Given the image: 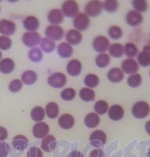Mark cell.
Returning <instances> with one entry per match:
<instances>
[{"label": "cell", "mask_w": 150, "mask_h": 157, "mask_svg": "<svg viewBox=\"0 0 150 157\" xmlns=\"http://www.w3.org/2000/svg\"><path fill=\"white\" fill-rule=\"evenodd\" d=\"M150 107L149 105L143 101H138L135 103L132 108V113L137 118H145L150 113Z\"/></svg>", "instance_id": "6da1fadb"}, {"label": "cell", "mask_w": 150, "mask_h": 157, "mask_svg": "<svg viewBox=\"0 0 150 157\" xmlns=\"http://www.w3.org/2000/svg\"><path fill=\"white\" fill-rule=\"evenodd\" d=\"M103 10L102 3L98 0L91 1L85 7V13L91 17H96L102 13Z\"/></svg>", "instance_id": "7a4b0ae2"}, {"label": "cell", "mask_w": 150, "mask_h": 157, "mask_svg": "<svg viewBox=\"0 0 150 157\" xmlns=\"http://www.w3.org/2000/svg\"><path fill=\"white\" fill-rule=\"evenodd\" d=\"M67 79L65 75L62 73H55L48 78V83L54 88L60 89L65 86Z\"/></svg>", "instance_id": "3957f363"}, {"label": "cell", "mask_w": 150, "mask_h": 157, "mask_svg": "<svg viewBox=\"0 0 150 157\" xmlns=\"http://www.w3.org/2000/svg\"><path fill=\"white\" fill-rule=\"evenodd\" d=\"M62 13L69 18L75 17L79 13V6L75 1H66L62 7Z\"/></svg>", "instance_id": "277c9868"}, {"label": "cell", "mask_w": 150, "mask_h": 157, "mask_svg": "<svg viewBox=\"0 0 150 157\" xmlns=\"http://www.w3.org/2000/svg\"><path fill=\"white\" fill-rule=\"evenodd\" d=\"M40 40V35L39 33L37 32H26L22 36L24 44L28 48H33L37 46Z\"/></svg>", "instance_id": "5b68a950"}, {"label": "cell", "mask_w": 150, "mask_h": 157, "mask_svg": "<svg viewBox=\"0 0 150 157\" xmlns=\"http://www.w3.org/2000/svg\"><path fill=\"white\" fill-rule=\"evenodd\" d=\"M45 34L48 38L53 40L58 41L63 38L64 31L61 26L51 25L46 28Z\"/></svg>", "instance_id": "8992f818"}, {"label": "cell", "mask_w": 150, "mask_h": 157, "mask_svg": "<svg viewBox=\"0 0 150 157\" xmlns=\"http://www.w3.org/2000/svg\"><path fill=\"white\" fill-rule=\"evenodd\" d=\"M89 139L93 147L100 148L106 144L107 141V136L104 131L96 130L91 133Z\"/></svg>", "instance_id": "52a82bcc"}, {"label": "cell", "mask_w": 150, "mask_h": 157, "mask_svg": "<svg viewBox=\"0 0 150 157\" xmlns=\"http://www.w3.org/2000/svg\"><path fill=\"white\" fill-rule=\"evenodd\" d=\"M73 23L74 26L78 30L84 31L90 25V20L85 13H80L74 18Z\"/></svg>", "instance_id": "ba28073f"}, {"label": "cell", "mask_w": 150, "mask_h": 157, "mask_svg": "<svg viewBox=\"0 0 150 157\" xmlns=\"http://www.w3.org/2000/svg\"><path fill=\"white\" fill-rule=\"evenodd\" d=\"M110 46V41L105 36H98L93 42V46L94 49L99 53L105 52L107 51Z\"/></svg>", "instance_id": "9c48e42d"}, {"label": "cell", "mask_w": 150, "mask_h": 157, "mask_svg": "<svg viewBox=\"0 0 150 157\" xmlns=\"http://www.w3.org/2000/svg\"><path fill=\"white\" fill-rule=\"evenodd\" d=\"M49 132L48 125L44 122H40L34 125L33 129V135L37 138H43Z\"/></svg>", "instance_id": "30bf717a"}, {"label": "cell", "mask_w": 150, "mask_h": 157, "mask_svg": "<svg viewBox=\"0 0 150 157\" xmlns=\"http://www.w3.org/2000/svg\"><path fill=\"white\" fill-rule=\"evenodd\" d=\"M16 31L15 24L9 20H2L0 21V33L7 35H13Z\"/></svg>", "instance_id": "8fae6325"}, {"label": "cell", "mask_w": 150, "mask_h": 157, "mask_svg": "<svg viewBox=\"0 0 150 157\" xmlns=\"http://www.w3.org/2000/svg\"><path fill=\"white\" fill-rule=\"evenodd\" d=\"M143 20V15L136 11H130L126 15V22L128 25L131 26H136L140 25Z\"/></svg>", "instance_id": "7c38bea8"}, {"label": "cell", "mask_w": 150, "mask_h": 157, "mask_svg": "<svg viewBox=\"0 0 150 157\" xmlns=\"http://www.w3.org/2000/svg\"><path fill=\"white\" fill-rule=\"evenodd\" d=\"M121 68L124 73L127 74H132L137 72L139 70V66L135 59H127L122 62Z\"/></svg>", "instance_id": "4fadbf2b"}, {"label": "cell", "mask_w": 150, "mask_h": 157, "mask_svg": "<svg viewBox=\"0 0 150 157\" xmlns=\"http://www.w3.org/2000/svg\"><path fill=\"white\" fill-rule=\"evenodd\" d=\"M67 72L72 76H77L81 73L82 65L81 62L78 59L71 60L67 65Z\"/></svg>", "instance_id": "5bb4252c"}, {"label": "cell", "mask_w": 150, "mask_h": 157, "mask_svg": "<svg viewBox=\"0 0 150 157\" xmlns=\"http://www.w3.org/2000/svg\"><path fill=\"white\" fill-rule=\"evenodd\" d=\"M124 111L123 108L120 105H112L109 111V117L113 121H119L123 117Z\"/></svg>", "instance_id": "9a60e30c"}, {"label": "cell", "mask_w": 150, "mask_h": 157, "mask_svg": "<svg viewBox=\"0 0 150 157\" xmlns=\"http://www.w3.org/2000/svg\"><path fill=\"white\" fill-rule=\"evenodd\" d=\"M66 40L72 45H77L79 44L83 39L82 33L75 29L69 30L66 35Z\"/></svg>", "instance_id": "2e32d148"}, {"label": "cell", "mask_w": 150, "mask_h": 157, "mask_svg": "<svg viewBox=\"0 0 150 157\" xmlns=\"http://www.w3.org/2000/svg\"><path fill=\"white\" fill-rule=\"evenodd\" d=\"M58 123L62 128L69 130L72 128L75 125V118L71 114H65L60 117Z\"/></svg>", "instance_id": "e0dca14e"}, {"label": "cell", "mask_w": 150, "mask_h": 157, "mask_svg": "<svg viewBox=\"0 0 150 157\" xmlns=\"http://www.w3.org/2000/svg\"><path fill=\"white\" fill-rule=\"evenodd\" d=\"M124 73L118 67L112 68L107 73V78L112 83H118L124 78Z\"/></svg>", "instance_id": "ac0fdd59"}, {"label": "cell", "mask_w": 150, "mask_h": 157, "mask_svg": "<svg viewBox=\"0 0 150 157\" xmlns=\"http://www.w3.org/2000/svg\"><path fill=\"white\" fill-rule=\"evenodd\" d=\"M56 144L55 137L52 135H49L42 140L41 148L46 152H51L56 148Z\"/></svg>", "instance_id": "d6986e66"}, {"label": "cell", "mask_w": 150, "mask_h": 157, "mask_svg": "<svg viewBox=\"0 0 150 157\" xmlns=\"http://www.w3.org/2000/svg\"><path fill=\"white\" fill-rule=\"evenodd\" d=\"M63 15L59 9H53L48 15V20L52 24L58 25L63 21Z\"/></svg>", "instance_id": "ffe728a7"}, {"label": "cell", "mask_w": 150, "mask_h": 157, "mask_svg": "<svg viewBox=\"0 0 150 157\" xmlns=\"http://www.w3.org/2000/svg\"><path fill=\"white\" fill-rule=\"evenodd\" d=\"M23 25L26 30L29 31H37L40 26L39 20L34 16L27 17L23 21Z\"/></svg>", "instance_id": "44dd1931"}, {"label": "cell", "mask_w": 150, "mask_h": 157, "mask_svg": "<svg viewBox=\"0 0 150 157\" xmlns=\"http://www.w3.org/2000/svg\"><path fill=\"white\" fill-rule=\"evenodd\" d=\"M15 63L10 58H5L0 62V72L4 74H10L15 69Z\"/></svg>", "instance_id": "7402d4cb"}, {"label": "cell", "mask_w": 150, "mask_h": 157, "mask_svg": "<svg viewBox=\"0 0 150 157\" xmlns=\"http://www.w3.org/2000/svg\"><path fill=\"white\" fill-rule=\"evenodd\" d=\"M13 147L19 151H24L27 148L28 140L26 137L22 135H18L13 138Z\"/></svg>", "instance_id": "603a6c76"}, {"label": "cell", "mask_w": 150, "mask_h": 157, "mask_svg": "<svg viewBox=\"0 0 150 157\" xmlns=\"http://www.w3.org/2000/svg\"><path fill=\"white\" fill-rule=\"evenodd\" d=\"M58 52L60 57L63 58H68L72 56L73 50L71 45L69 44L62 42L58 46Z\"/></svg>", "instance_id": "cb8c5ba5"}, {"label": "cell", "mask_w": 150, "mask_h": 157, "mask_svg": "<svg viewBox=\"0 0 150 157\" xmlns=\"http://www.w3.org/2000/svg\"><path fill=\"white\" fill-rule=\"evenodd\" d=\"M21 79L24 84L31 85L37 81L38 76L33 71H26L22 75Z\"/></svg>", "instance_id": "d4e9b609"}, {"label": "cell", "mask_w": 150, "mask_h": 157, "mask_svg": "<svg viewBox=\"0 0 150 157\" xmlns=\"http://www.w3.org/2000/svg\"><path fill=\"white\" fill-rule=\"evenodd\" d=\"M100 123V117L94 113H89L85 117V123L86 125L90 128H95Z\"/></svg>", "instance_id": "484cf974"}, {"label": "cell", "mask_w": 150, "mask_h": 157, "mask_svg": "<svg viewBox=\"0 0 150 157\" xmlns=\"http://www.w3.org/2000/svg\"><path fill=\"white\" fill-rule=\"evenodd\" d=\"M46 113L49 118H56L59 115L58 105L55 102H51L48 103L46 106Z\"/></svg>", "instance_id": "4316f807"}, {"label": "cell", "mask_w": 150, "mask_h": 157, "mask_svg": "<svg viewBox=\"0 0 150 157\" xmlns=\"http://www.w3.org/2000/svg\"><path fill=\"white\" fill-rule=\"evenodd\" d=\"M45 113L44 109L40 106L34 107L31 113V116L33 121L39 122L43 120L45 118Z\"/></svg>", "instance_id": "83f0119b"}, {"label": "cell", "mask_w": 150, "mask_h": 157, "mask_svg": "<svg viewBox=\"0 0 150 157\" xmlns=\"http://www.w3.org/2000/svg\"><path fill=\"white\" fill-rule=\"evenodd\" d=\"M124 52V47L120 44H114L109 49V53L113 58H121L123 55Z\"/></svg>", "instance_id": "f1b7e54d"}, {"label": "cell", "mask_w": 150, "mask_h": 157, "mask_svg": "<svg viewBox=\"0 0 150 157\" xmlns=\"http://www.w3.org/2000/svg\"><path fill=\"white\" fill-rule=\"evenodd\" d=\"M79 96L85 101H90L94 100L95 93L91 89L83 88L79 92Z\"/></svg>", "instance_id": "f546056e"}, {"label": "cell", "mask_w": 150, "mask_h": 157, "mask_svg": "<svg viewBox=\"0 0 150 157\" xmlns=\"http://www.w3.org/2000/svg\"><path fill=\"white\" fill-rule=\"evenodd\" d=\"M110 58L109 55L106 53H100L96 58V63L99 67L104 68L109 65Z\"/></svg>", "instance_id": "4dcf8cb0"}, {"label": "cell", "mask_w": 150, "mask_h": 157, "mask_svg": "<svg viewBox=\"0 0 150 157\" xmlns=\"http://www.w3.org/2000/svg\"><path fill=\"white\" fill-rule=\"evenodd\" d=\"M55 46V43L52 40L48 38H44L41 41L40 47L45 52H52L54 51Z\"/></svg>", "instance_id": "1f68e13d"}, {"label": "cell", "mask_w": 150, "mask_h": 157, "mask_svg": "<svg viewBox=\"0 0 150 157\" xmlns=\"http://www.w3.org/2000/svg\"><path fill=\"white\" fill-rule=\"evenodd\" d=\"M124 52L129 58H134L136 56L138 53V49L136 45L131 42L126 44L124 48Z\"/></svg>", "instance_id": "d6a6232c"}, {"label": "cell", "mask_w": 150, "mask_h": 157, "mask_svg": "<svg viewBox=\"0 0 150 157\" xmlns=\"http://www.w3.org/2000/svg\"><path fill=\"white\" fill-rule=\"evenodd\" d=\"M28 56L32 62L35 63L40 62L42 59H43V54L38 48H33L31 50H30L28 54Z\"/></svg>", "instance_id": "836d02e7"}, {"label": "cell", "mask_w": 150, "mask_h": 157, "mask_svg": "<svg viewBox=\"0 0 150 157\" xmlns=\"http://www.w3.org/2000/svg\"><path fill=\"white\" fill-rule=\"evenodd\" d=\"M85 84L89 87H96L99 84V78L96 75L89 74L85 77Z\"/></svg>", "instance_id": "e575fe53"}, {"label": "cell", "mask_w": 150, "mask_h": 157, "mask_svg": "<svg viewBox=\"0 0 150 157\" xmlns=\"http://www.w3.org/2000/svg\"><path fill=\"white\" fill-rule=\"evenodd\" d=\"M133 6L138 13H145L148 10V5L145 0L133 1Z\"/></svg>", "instance_id": "d590c367"}, {"label": "cell", "mask_w": 150, "mask_h": 157, "mask_svg": "<svg viewBox=\"0 0 150 157\" xmlns=\"http://www.w3.org/2000/svg\"><path fill=\"white\" fill-rule=\"evenodd\" d=\"M103 7L106 11L113 13L117 11L119 4L116 0H107L105 1Z\"/></svg>", "instance_id": "8d00e7d4"}, {"label": "cell", "mask_w": 150, "mask_h": 157, "mask_svg": "<svg viewBox=\"0 0 150 157\" xmlns=\"http://www.w3.org/2000/svg\"><path fill=\"white\" fill-rule=\"evenodd\" d=\"M137 61L143 67H148L150 66V55L148 53L143 51L140 53L137 56Z\"/></svg>", "instance_id": "74e56055"}, {"label": "cell", "mask_w": 150, "mask_h": 157, "mask_svg": "<svg viewBox=\"0 0 150 157\" xmlns=\"http://www.w3.org/2000/svg\"><path fill=\"white\" fill-rule=\"evenodd\" d=\"M142 78L140 75L136 73L131 75L127 79V83L131 87L136 88L141 85Z\"/></svg>", "instance_id": "f35d334b"}, {"label": "cell", "mask_w": 150, "mask_h": 157, "mask_svg": "<svg viewBox=\"0 0 150 157\" xmlns=\"http://www.w3.org/2000/svg\"><path fill=\"white\" fill-rule=\"evenodd\" d=\"M109 105L105 100H99L94 105V110L100 115H103L107 112Z\"/></svg>", "instance_id": "ab89813d"}, {"label": "cell", "mask_w": 150, "mask_h": 157, "mask_svg": "<svg viewBox=\"0 0 150 157\" xmlns=\"http://www.w3.org/2000/svg\"><path fill=\"white\" fill-rule=\"evenodd\" d=\"M123 30L119 26H112L109 29V35L112 39H120L123 36Z\"/></svg>", "instance_id": "60d3db41"}, {"label": "cell", "mask_w": 150, "mask_h": 157, "mask_svg": "<svg viewBox=\"0 0 150 157\" xmlns=\"http://www.w3.org/2000/svg\"><path fill=\"white\" fill-rule=\"evenodd\" d=\"M61 98L65 101H71L75 98L76 92L72 88H67L64 89L60 94Z\"/></svg>", "instance_id": "b9f144b4"}, {"label": "cell", "mask_w": 150, "mask_h": 157, "mask_svg": "<svg viewBox=\"0 0 150 157\" xmlns=\"http://www.w3.org/2000/svg\"><path fill=\"white\" fill-rule=\"evenodd\" d=\"M12 46V40L9 37L6 36H0V49L7 51Z\"/></svg>", "instance_id": "7bdbcfd3"}, {"label": "cell", "mask_w": 150, "mask_h": 157, "mask_svg": "<svg viewBox=\"0 0 150 157\" xmlns=\"http://www.w3.org/2000/svg\"><path fill=\"white\" fill-rule=\"evenodd\" d=\"M22 88V83L19 79L13 80L10 83L9 85V89L10 92L13 93L20 92Z\"/></svg>", "instance_id": "ee69618b"}, {"label": "cell", "mask_w": 150, "mask_h": 157, "mask_svg": "<svg viewBox=\"0 0 150 157\" xmlns=\"http://www.w3.org/2000/svg\"><path fill=\"white\" fill-rule=\"evenodd\" d=\"M10 152V145L4 141L0 142V157H7Z\"/></svg>", "instance_id": "f6af8a7d"}, {"label": "cell", "mask_w": 150, "mask_h": 157, "mask_svg": "<svg viewBox=\"0 0 150 157\" xmlns=\"http://www.w3.org/2000/svg\"><path fill=\"white\" fill-rule=\"evenodd\" d=\"M28 157H43V154L42 151L39 148L33 147L28 152Z\"/></svg>", "instance_id": "bcb514c9"}, {"label": "cell", "mask_w": 150, "mask_h": 157, "mask_svg": "<svg viewBox=\"0 0 150 157\" xmlns=\"http://www.w3.org/2000/svg\"><path fill=\"white\" fill-rule=\"evenodd\" d=\"M7 137H8V131L4 127L0 126V141L6 140Z\"/></svg>", "instance_id": "7dc6e473"}, {"label": "cell", "mask_w": 150, "mask_h": 157, "mask_svg": "<svg viewBox=\"0 0 150 157\" xmlns=\"http://www.w3.org/2000/svg\"><path fill=\"white\" fill-rule=\"evenodd\" d=\"M89 157H103V151L98 149H94L91 151Z\"/></svg>", "instance_id": "c3c4849f"}, {"label": "cell", "mask_w": 150, "mask_h": 157, "mask_svg": "<svg viewBox=\"0 0 150 157\" xmlns=\"http://www.w3.org/2000/svg\"><path fill=\"white\" fill-rule=\"evenodd\" d=\"M69 157H83V155L80 153V152L78 151H74L69 154Z\"/></svg>", "instance_id": "681fc988"}, {"label": "cell", "mask_w": 150, "mask_h": 157, "mask_svg": "<svg viewBox=\"0 0 150 157\" xmlns=\"http://www.w3.org/2000/svg\"><path fill=\"white\" fill-rule=\"evenodd\" d=\"M145 127V130H146L147 132L150 136V121H148L146 123Z\"/></svg>", "instance_id": "f907efd6"}, {"label": "cell", "mask_w": 150, "mask_h": 157, "mask_svg": "<svg viewBox=\"0 0 150 157\" xmlns=\"http://www.w3.org/2000/svg\"><path fill=\"white\" fill-rule=\"evenodd\" d=\"M144 51H145L147 53H148L150 55V44L144 46L143 48Z\"/></svg>", "instance_id": "816d5d0a"}, {"label": "cell", "mask_w": 150, "mask_h": 157, "mask_svg": "<svg viewBox=\"0 0 150 157\" xmlns=\"http://www.w3.org/2000/svg\"><path fill=\"white\" fill-rule=\"evenodd\" d=\"M2 58V52L0 51V59H1Z\"/></svg>", "instance_id": "f5cc1de1"}, {"label": "cell", "mask_w": 150, "mask_h": 157, "mask_svg": "<svg viewBox=\"0 0 150 157\" xmlns=\"http://www.w3.org/2000/svg\"><path fill=\"white\" fill-rule=\"evenodd\" d=\"M0 11H1V8H0Z\"/></svg>", "instance_id": "db71d44e"}, {"label": "cell", "mask_w": 150, "mask_h": 157, "mask_svg": "<svg viewBox=\"0 0 150 157\" xmlns=\"http://www.w3.org/2000/svg\"></svg>", "instance_id": "11a10c76"}]
</instances>
